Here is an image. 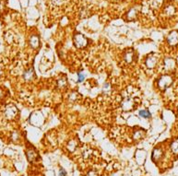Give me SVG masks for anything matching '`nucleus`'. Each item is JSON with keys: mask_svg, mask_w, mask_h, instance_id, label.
Listing matches in <instances>:
<instances>
[{"mask_svg": "<svg viewBox=\"0 0 178 176\" xmlns=\"http://www.w3.org/2000/svg\"><path fill=\"white\" fill-rule=\"evenodd\" d=\"M133 58H134V54L133 52H127L125 54V61L127 63H131L133 61Z\"/></svg>", "mask_w": 178, "mask_h": 176, "instance_id": "9", "label": "nucleus"}, {"mask_svg": "<svg viewBox=\"0 0 178 176\" xmlns=\"http://www.w3.org/2000/svg\"><path fill=\"white\" fill-rule=\"evenodd\" d=\"M58 84H59V86H60V87H65L67 85L66 79H64V80H59L58 81Z\"/></svg>", "mask_w": 178, "mask_h": 176, "instance_id": "16", "label": "nucleus"}, {"mask_svg": "<svg viewBox=\"0 0 178 176\" xmlns=\"http://www.w3.org/2000/svg\"><path fill=\"white\" fill-rule=\"evenodd\" d=\"M31 44L32 45V47H37L39 45V38L36 36L32 37L31 39Z\"/></svg>", "mask_w": 178, "mask_h": 176, "instance_id": "14", "label": "nucleus"}, {"mask_svg": "<svg viewBox=\"0 0 178 176\" xmlns=\"http://www.w3.org/2000/svg\"><path fill=\"white\" fill-rule=\"evenodd\" d=\"M5 113H6V116L8 119H13L15 115L17 114V108L16 106L10 104L7 107L6 111H5Z\"/></svg>", "mask_w": 178, "mask_h": 176, "instance_id": "4", "label": "nucleus"}, {"mask_svg": "<svg viewBox=\"0 0 178 176\" xmlns=\"http://www.w3.org/2000/svg\"><path fill=\"white\" fill-rule=\"evenodd\" d=\"M32 77H33V71L31 70V69H29L28 71H26L25 74H24V79L26 80H31L32 79Z\"/></svg>", "mask_w": 178, "mask_h": 176, "instance_id": "12", "label": "nucleus"}, {"mask_svg": "<svg viewBox=\"0 0 178 176\" xmlns=\"http://www.w3.org/2000/svg\"><path fill=\"white\" fill-rule=\"evenodd\" d=\"M74 147H76V143H75V141H71V142H69V148L71 150H73V149H74Z\"/></svg>", "mask_w": 178, "mask_h": 176, "instance_id": "15", "label": "nucleus"}, {"mask_svg": "<svg viewBox=\"0 0 178 176\" xmlns=\"http://www.w3.org/2000/svg\"><path fill=\"white\" fill-rule=\"evenodd\" d=\"M172 78H171L170 76H167V75L162 76V77L159 79V81H158L159 88H160L161 90H165L166 88H168V87L172 84Z\"/></svg>", "mask_w": 178, "mask_h": 176, "instance_id": "1", "label": "nucleus"}, {"mask_svg": "<svg viewBox=\"0 0 178 176\" xmlns=\"http://www.w3.org/2000/svg\"><path fill=\"white\" fill-rule=\"evenodd\" d=\"M157 61H158V59L155 55H150L146 60V65L149 68H152L156 66Z\"/></svg>", "mask_w": 178, "mask_h": 176, "instance_id": "5", "label": "nucleus"}, {"mask_svg": "<svg viewBox=\"0 0 178 176\" xmlns=\"http://www.w3.org/2000/svg\"><path fill=\"white\" fill-rule=\"evenodd\" d=\"M0 75H1V73H0Z\"/></svg>", "mask_w": 178, "mask_h": 176, "instance_id": "20", "label": "nucleus"}, {"mask_svg": "<svg viewBox=\"0 0 178 176\" xmlns=\"http://www.w3.org/2000/svg\"><path fill=\"white\" fill-rule=\"evenodd\" d=\"M164 13H165V15H166V16H168V17H172V16H173V15L175 14V9H174L172 6H168V7H166V8H165V9H164Z\"/></svg>", "mask_w": 178, "mask_h": 176, "instance_id": "7", "label": "nucleus"}, {"mask_svg": "<svg viewBox=\"0 0 178 176\" xmlns=\"http://www.w3.org/2000/svg\"><path fill=\"white\" fill-rule=\"evenodd\" d=\"M59 176H67V172L64 169H60V170H59Z\"/></svg>", "mask_w": 178, "mask_h": 176, "instance_id": "17", "label": "nucleus"}, {"mask_svg": "<svg viewBox=\"0 0 178 176\" xmlns=\"http://www.w3.org/2000/svg\"><path fill=\"white\" fill-rule=\"evenodd\" d=\"M161 155H162L161 150V149H159V148H156V149H154V151H153L152 159H153L154 160H158L161 157Z\"/></svg>", "mask_w": 178, "mask_h": 176, "instance_id": "10", "label": "nucleus"}, {"mask_svg": "<svg viewBox=\"0 0 178 176\" xmlns=\"http://www.w3.org/2000/svg\"><path fill=\"white\" fill-rule=\"evenodd\" d=\"M122 106L124 108V110L126 111H130L133 107H134V103L132 101L130 100H126L123 103H122Z\"/></svg>", "mask_w": 178, "mask_h": 176, "instance_id": "6", "label": "nucleus"}, {"mask_svg": "<svg viewBox=\"0 0 178 176\" xmlns=\"http://www.w3.org/2000/svg\"><path fill=\"white\" fill-rule=\"evenodd\" d=\"M84 80V75H82L81 73L79 74V82H82Z\"/></svg>", "mask_w": 178, "mask_h": 176, "instance_id": "18", "label": "nucleus"}, {"mask_svg": "<svg viewBox=\"0 0 178 176\" xmlns=\"http://www.w3.org/2000/svg\"><path fill=\"white\" fill-rule=\"evenodd\" d=\"M167 42L171 46L176 45L178 43V31H171L167 37Z\"/></svg>", "mask_w": 178, "mask_h": 176, "instance_id": "3", "label": "nucleus"}, {"mask_svg": "<svg viewBox=\"0 0 178 176\" xmlns=\"http://www.w3.org/2000/svg\"><path fill=\"white\" fill-rule=\"evenodd\" d=\"M144 135H145V131H143V130H139V131H136V132L134 133L133 138H134L135 140H139V139H141V138L144 137Z\"/></svg>", "mask_w": 178, "mask_h": 176, "instance_id": "8", "label": "nucleus"}, {"mask_svg": "<svg viewBox=\"0 0 178 176\" xmlns=\"http://www.w3.org/2000/svg\"><path fill=\"white\" fill-rule=\"evenodd\" d=\"M74 42L76 46L79 48H82L87 45V39L81 34H77L74 38Z\"/></svg>", "mask_w": 178, "mask_h": 176, "instance_id": "2", "label": "nucleus"}, {"mask_svg": "<svg viewBox=\"0 0 178 176\" xmlns=\"http://www.w3.org/2000/svg\"><path fill=\"white\" fill-rule=\"evenodd\" d=\"M171 149L174 154H178V139H175L172 145H171Z\"/></svg>", "mask_w": 178, "mask_h": 176, "instance_id": "11", "label": "nucleus"}, {"mask_svg": "<svg viewBox=\"0 0 178 176\" xmlns=\"http://www.w3.org/2000/svg\"><path fill=\"white\" fill-rule=\"evenodd\" d=\"M89 176H97V173H95L94 171H91V172L89 174Z\"/></svg>", "mask_w": 178, "mask_h": 176, "instance_id": "19", "label": "nucleus"}, {"mask_svg": "<svg viewBox=\"0 0 178 176\" xmlns=\"http://www.w3.org/2000/svg\"><path fill=\"white\" fill-rule=\"evenodd\" d=\"M139 115H140L141 117H143V118L148 119V118H150V112L149 111L142 110V111H140V112H139Z\"/></svg>", "mask_w": 178, "mask_h": 176, "instance_id": "13", "label": "nucleus"}]
</instances>
